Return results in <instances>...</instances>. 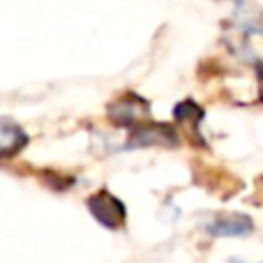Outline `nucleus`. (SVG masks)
<instances>
[{
	"label": "nucleus",
	"instance_id": "nucleus-7",
	"mask_svg": "<svg viewBox=\"0 0 263 263\" xmlns=\"http://www.w3.org/2000/svg\"><path fill=\"white\" fill-rule=\"evenodd\" d=\"M201 118H203V109H201V106H196L192 100L180 102V104L176 106V120L192 125V129H196V125L201 123Z\"/></svg>",
	"mask_w": 263,
	"mask_h": 263
},
{
	"label": "nucleus",
	"instance_id": "nucleus-5",
	"mask_svg": "<svg viewBox=\"0 0 263 263\" xmlns=\"http://www.w3.org/2000/svg\"><path fill=\"white\" fill-rule=\"evenodd\" d=\"M238 42H240L238 51L242 53V58L263 63V28L259 23H245L240 28Z\"/></svg>",
	"mask_w": 263,
	"mask_h": 263
},
{
	"label": "nucleus",
	"instance_id": "nucleus-4",
	"mask_svg": "<svg viewBox=\"0 0 263 263\" xmlns=\"http://www.w3.org/2000/svg\"><path fill=\"white\" fill-rule=\"evenodd\" d=\"M88 205H90V213L95 215L102 224H106V227H118L125 217L123 203H120L116 196H111L109 192H100V194L90 196Z\"/></svg>",
	"mask_w": 263,
	"mask_h": 263
},
{
	"label": "nucleus",
	"instance_id": "nucleus-3",
	"mask_svg": "<svg viewBox=\"0 0 263 263\" xmlns=\"http://www.w3.org/2000/svg\"><path fill=\"white\" fill-rule=\"evenodd\" d=\"M178 136L171 125H157V123H143L136 125L129 132V139L125 148H145V145H176Z\"/></svg>",
	"mask_w": 263,
	"mask_h": 263
},
{
	"label": "nucleus",
	"instance_id": "nucleus-6",
	"mask_svg": "<svg viewBox=\"0 0 263 263\" xmlns=\"http://www.w3.org/2000/svg\"><path fill=\"white\" fill-rule=\"evenodd\" d=\"M26 143H28V134L16 123H12L9 118L0 120V153H3V157L16 155Z\"/></svg>",
	"mask_w": 263,
	"mask_h": 263
},
{
	"label": "nucleus",
	"instance_id": "nucleus-2",
	"mask_svg": "<svg viewBox=\"0 0 263 263\" xmlns=\"http://www.w3.org/2000/svg\"><path fill=\"white\" fill-rule=\"evenodd\" d=\"M109 118L118 127H136L143 125L145 118H150V104L136 92H125L123 97L109 104Z\"/></svg>",
	"mask_w": 263,
	"mask_h": 263
},
{
	"label": "nucleus",
	"instance_id": "nucleus-8",
	"mask_svg": "<svg viewBox=\"0 0 263 263\" xmlns=\"http://www.w3.org/2000/svg\"><path fill=\"white\" fill-rule=\"evenodd\" d=\"M227 263H247V261H242V259H238V256H231Z\"/></svg>",
	"mask_w": 263,
	"mask_h": 263
},
{
	"label": "nucleus",
	"instance_id": "nucleus-1",
	"mask_svg": "<svg viewBox=\"0 0 263 263\" xmlns=\"http://www.w3.org/2000/svg\"><path fill=\"white\" fill-rule=\"evenodd\" d=\"M201 231L213 238H245L254 233V222L240 213H213L201 219Z\"/></svg>",
	"mask_w": 263,
	"mask_h": 263
}]
</instances>
